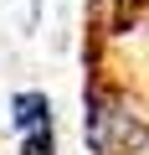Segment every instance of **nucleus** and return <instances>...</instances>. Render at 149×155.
Instances as JSON below:
<instances>
[{
	"label": "nucleus",
	"instance_id": "f257e3e1",
	"mask_svg": "<svg viewBox=\"0 0 149 155\" xmlns=\"http://www.w3.org/2000/svg\"><path fill=\"white\" fill-rule=\"evenodd\" d=\"M82 109H88L82 114V140H88L93 155H144L149 150V124L129 98H118L108 88H88Z\"/></svg>",
	"mask_w": 149,
	"mask_h": 155
},
{
	"label": "nucleus",
	"instance_id": "f03ea898",
	"mask_svg": "<svg viewBox=\"0 0 149 155\" xmlns=\"http://www.w3.org/2000/svg\"><path fill=\"white\" fill-rule=\"evenodd\" d=\"M11 119H16L21 140L26 134H51V98L46 93H16L11 98Z\"/></svg>",
	"mask_w": 149,
	"mask_h": 155
},
{
	"label": "nucleus",
	"instance_id": "7ed1b4c3",
	"mask_svg": "<svg viewBox=\"0 0 149 155\" xmlns=\"http://www.w3.org/2000/svg\"><path fill=\"white\" fill-rule=\"evenodd\" d=\"M21 155H57V140L51 134H26L21 140Z\"/></svg>",
	"mask_w": 149,
	"mask_h": 155
}]
</instances>
